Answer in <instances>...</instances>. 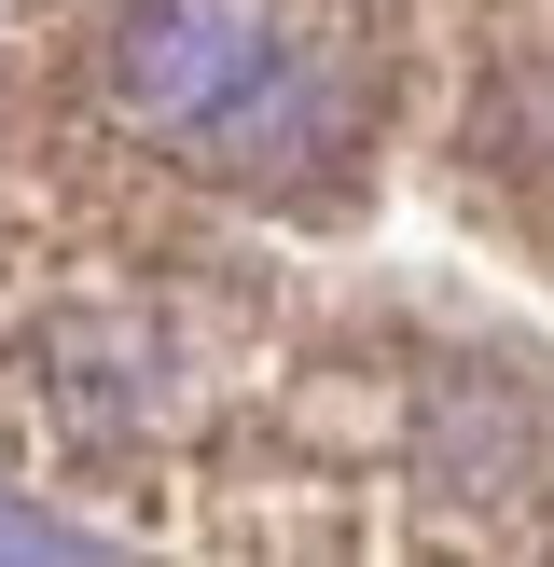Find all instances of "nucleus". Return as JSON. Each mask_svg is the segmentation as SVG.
Segmentation results:
<instances>
[{
  "label": "nucleus",
  "instance_id": "1",
  "mask_svg": "<svg viewBox=\"0 0 554 567\" xmlns=\"http://www.w3.org/2000/svg\"><path fill=\"white\" fill-rule=\"evenodd\" d=\"M264 388L277 347L249 277L166 236L153 181L28 138L0 153V471L194 526V498L236 485Z\"/></svg>",
  "mask_w": 554,
  "mask_h": 567
},
{
  "label": "nucleus",
  "instance_id": "2",
  "mask_svg": "<svg viewBox=\"0 0 554 567\" xmlns=\"http://www.w3.org/2000/svg\"><path fill=\"white\" fill-rule=\"evenodd\" d=\"M28 153L153 194L319 208L375 166L402 97L388 0H28L0 42Z\"/></svg>",
  "mask_w": 554,
  "mask_h": 567
}]
</instances>
